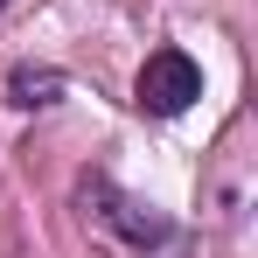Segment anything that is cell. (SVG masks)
<instances>
[{
	"instance_id": "obj_1",
	"label": "cell",
	"mask_w": 258,
	"mask_h": 258,
	"mask_svg": "<svg viewBox=\"0 0 258 258\" xmlns=\"http://www.w3.org/2000/svg\"><path fill=\"white\" fill-rule=\"evenodd\" d=\"M77 203H84L112 237H126L133 251H161V244L174 237V223L154 210V203H140V196H126V188H112L105 174H84V181H77Z\"/></svg>"
},
{
	"instance_id": "obj_2",
	"label": "cell",
	"mask_w": 258,
	"mask_h": 258,
	"mask_svg": "<svg viewBox=\"0 0 258 258\" xmlns=\"http://www.w3.org/2000/svg\"><path fill=\"white\" fill-rule=\"evenodd\" d=\"M196 98H203V70H196L188 49H154V56L140 63V84H133V105H140V112L181 119Z\"/></svg>"
},
{
	"instance_id": "obj_3",
	"label": "cell",
	"mask_w": 258,
	"mask_h": 258,
	"mask_svg": "<svg viewBox=\"0 0 258 258\" xmlns=\"http://www.w3.org/2000/svg\"><path fill=\"white\" fill-rule=\"evenodd\" d=\"M63 98V70H49V63H21L14 77H7V105L14 112H42Z\"/></svg>"
},
{
	"instance_id": "obj_4",
	"label": "cell",
	"mask_w": 258,
	"mask_h": 258,
	"mask_svg": "<svg viewBox=\"0 0 258 258\" xmlns=\"http://www.w3.org/2000/svg\"><path fill=\"white\" fill-rule=\"evenodd\" d=\"M0 7H7V0H0Z\"/></svg>"
}]
</instances>
